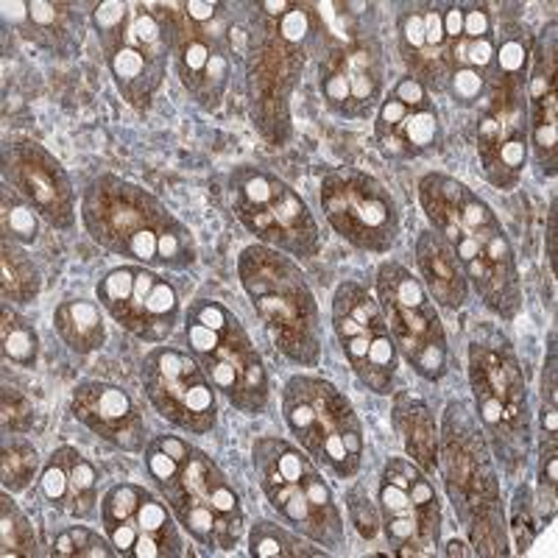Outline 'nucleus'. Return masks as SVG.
<instances>
[{
    "instance_id": "f257e3e1",
    "label": "nucleus",
    "mask_w": 558,
    "mask_h": 558,
    "mask_svg": "<svg viewBox=\"0 0 558 558\" xmlns=\"http://www.w3.org/2000/svg\"><path fill=\"white\" fill-rule=\"evenodd\" d=\"M418 202L430 227L452 246L483 305L502 322L517 318L522 307L517 254L486 198L447 173H427L418 182Z\"/></svg>"
},
{
    "instance_id": "f03ea898",
    "label": "nucleus",
    "mask_w": 558,
    "mask_h": 558,
    "mask_svg": "<svg viewBox=\"0 0 558 558\" xmlns=\"http://www.w3.org/2000/svg\"><path fill=\"white\" fill-rule=\"evenodd\" d=\"M246 26V96L254 129L282 146L291 137V98L322 28L307 3H254Z\"/></svg>"
},
{
    "instance_id": "7ed1b4c3",
    "label": "nucleus",
    "mask_w": 558,
    "mask_h": 558,
    "mask_svg": "<svg viewBox=\"0 0 558 558\" xmlns=\"http://www.w3.org/2000/svg\"><path fill=\"white\" fill-rule=\"evenodd\" d=\"M89 238L137 266L187 271L196 263L193 232L151 191L114 173H101L82 196Z\"/></svg>"
},
{
    "instance_id": "20e7f679",
    "label": "nucleus",
    "mask_w": 558,
    "mask_h": 558,
    "mask_svg": "<svg viewBox=\"0 0 558 558\" xmlns=\"http://www.w3.org/2000/svg\"><path fill=\"white\" fill-rule=\"evenodd\" d=\"M438 472L475 556L500 558L511 553L508 514L502 508L500 472L475 408L447 402L438 427Z\"/></svg>"
},
{
    "instance_id": "39448f33",
    "label": "nucleus",
    "mask_w": 558,
    "mask_h": 558,
    "mask_svg": "<svg viewBox=\"0 0 558 558\" xmlns=\"http://www.w3.org/2000/svg\"><path fill=\"white\" fill-rule=\"evenodd\" d=\"M146 470L179 525L209 550H232L243 536L238 488L207 452L179 436H157L146 445Z\"/></svg>"
},
{
    "instance_id": "423d86ee",
    "label": "nucleus",
    "mask_w": 558,
    "mask_h": 558,
    "mask_svg": "<svg viewBox=\"0 0 558 558\" xmlns=\"http://www.w3.org/2000/svg\"><path fill=\"white\" fill-rule=\"evenodd\" d=\"M527 62L531 39L522 26L497 32V57L483 93L477 118V159L488 184L497 191H514L531 157L527 123Z\"/></svg>"
},
{
    "instance_id": "0eeeda50",
    "label": "nucleus",
    "mask_w": 558,
    "mask_h": 558,
    "mask_svg": "<svg viewBox=\"0 0 558 558\" xmlns=\"http://www.w3.org/2000/svg\"><path fill=\"white\" fill-rule=\"evenodd\" d=\"M470 386L475 416L508 475L527 463L533 447L531 391L514 347L497 327H483L470 341Z\"/></svg>"
},
{
    "instance_id": "6e6552de",
    "label": "nucleus",
    "mask_w": 558,
    "mask_h": 558,
    "mask_svg": "<svg viewBox=\"0 0 558 558\" xmlns=\"http://www.w3.org/2000/svg\"><path fill=\"white\" fill-rule=\"evenodd\" d=\"M238 277L274 347L296 366L316 368L322 361V316L302 268L288 254L254 243L238 257Z\"/></svg>"
},
{
    "instance_id": "1a4fd4ad",
    "label": "nucleus",
    "mask_w": 558,
    "mask_h": 558,
    "mask_svg": "<svg viewBox=\"0 0 558 558\" xmlns=\"http://www.w3.org/2000/svg\"><path fill=\"white\" fill-rule=\"evenodd\" d=\"M93 28L123 101L134 109L151 107L173 57L168 3L104 0L93 9Z\"/></svg>"
},
{
    "instance_id": "9d476101",
    "label": "nucleus",
    "mask_w": 558,
    "mask_h": 558,
    "mask_svg": "<svg viewBox=\"0 0 558 558\" xmlns=\"http://www.w3.org/2000/svg\"><path fill=\"white\" fill-rule=\"evenodd\" d=\"M252 463L268 502L288 525L318 547L343 550L347 533L332 488L302 450L277 436H263L252 445Z\"/></svg>"
},
{
    "instance_id": "9b49d317",
    "label": "nucleus",
    "mask_w": 558,
    "mask_h": 558,
    "mask_svg": "<svg viewBox=\"0 0 558 558\" xmlns=\"http://www.w3.org/2000/svg\"><path fill=\"white\" fill-rule=\"evenodd\" d=\"M184 338L213 388L232 408L257 416L268 405V372L235 313L216 299H198L184 313Z\"/></svg>"
},
{
    "instance_id": "f8f14e48",
    "label": "nucleus",
    "mask_w": 558,
    "mask_h": 558,
    "mask_svg": "<svg viewBox=\"0 0 558 558\" xmlns=\"http://www.w3.org/2000/svg\"><path fill=\"white\" fill-rule=\"evenodd\" d=\"M282 416L302 450L336 477L349 481L361 472L366 438L352 402L332 383L293 375L282 388Z\"/></svg>"
},
{
    "instance_id": "ddd939ff",
    "label": "nucleus",
    "mask_w": 558,
    "mask_h": 558,
    "mask_svg": "<svg viewBox=\"0 0 558 558\" xmlns=\"http://www.w3.org/2000/svg\"><path fill=\"white\" fill-rule=\"evenodd\" d=\"M229 198L235 218L263 246L288 257H316L322 232L311 207L291 184L263 168L243 166L229 173Z\"/></svg>"
},
{
    "instance_id": "4468645a",
    "label": "nucleus",
    "mask_w": 558,
    "mask_h": 558,
    "mask_svg": "<svg viewBox=\"0 0 558 558\" xmlns=\"http://www.w3.org/2000/svg\"><path fill=\"white\" fill-rule=\"evenodd\" d=\"M377 302L397 343V352L405 357L408 366L422 380H441L447 375V332L422 279L413 277L400 263H380Z\"/></svg>"
},
{
    "instance_id": "2eb2a0df",
    "label": "nucleus",
    "mask_w": 558,
    "mask_h": 558,
    "mask_svg": "<svg viewBox=\"0 0 558 558\" xmlns=\"http://www.w3.org/2000/svg\"><path fill=\"white\" fill-rule=\"evenodd\" d=\"M223 3L221 14L196 23L184 14L182 3L168 7L173 34V70L184 93L202 109H218L232 82V57L246 48V28H235Z\"/></svg>"
},
{
    "instance_id": "dca6fc26",
    "label": "nucleus",
    "mask_w": 558,
    "mask_h": 558,
    "mask_svg": "<svg viewBox=\"0 0 558 558\" xmlns=\"http://www.w3.org/2000/svg\"><path fill=\"white\" fill-rule=\"evenodd\" d=\"M380 525L393 556H433L441 542V500L427 472L411 458H388L380 472Z\"/></svg>"
},
{
    "instance_id": "f3484780",
    "label": "nucleus",
    "mask_w": 558,
    "mask_h": 558,
    "mask_svg": "<svg viewBox=\"0 0 558 558\" xmlns=\"http://www.w3.org/2000/svg\"><path fill=\"white\" fill-rule=\"evenodd\" d=\"M322 209L338 235L361 252L386 254L400 241V207L386 184L355 168H336L322 179Z\"/></svg>"
},
{
    "instance_id": "a211bd4d",
    "label": "nucleus",
    "mask_w": 558,
    "mask_h": 558,
    "mask_svg": "<svg viewBox=\"0 0 558 558\" xmlns=\"http://www.w3.org/2000/svg\"><path fill=\"white\" fill-rule=\"evenodd\" d=\"M332 330L357 380L372 393H391L400 352L380 302L366 288L347 279L332 296Z\"/></svg>"
},
{
    "instance_id": "6ab92c4d",
    "label": "nucleus",
    "mask_w": 558,
    "mask_h": 558,
    "mask_svg": "<svg viewBox=\"0 0 558 558\" xmlns=\"http://www.w3.org/2000/svg\"><path fill=\"white\" fill-rule=\"evenodd\" d=\"M322 98L343 121H368L386 96V59L380 39L357 26L332 37L318 68Z\"/></svg>"
},
{
    "instance_id": "aec40b11",
    "label": "nucleus",
    "mask_w": 558,
    "mask_h": 558,
    "mask_svg": "<svg viewBox=\"0 0 558 558\" xmlns=\"http://www.w3.org/2000/svg\"><path fill=\"white\" fill-rule=\"evenodd\" d=\"M143 386L157 413L173 427L204 436L218 422L216 388L191 352L159 347L143 361Z\"/></svg>"
},
{
    "instance_id": "412c9836",
    "label": "nucleus",
    "mask_w": 558,
    "mask_h": 558,
    "mask_svg": "<svg viewBox=\"0 0 558 558\" xmlns=\"http://www.w3.org/2000/svg\"><path fill=\"white\" fill-rule=\"evenodd\" d=\"M162 497L137 483H118L101 500V525L107 539L126 558H177L184 542Z\"/></svg>"
},
{
    "instance_id": "4be33fe9",
    "label": "nucleus",
    "mask_w": 558,
    "mask_h": 558,
    "mask_svg": "<svg viewBox=\"0 0 558 558\" xmlns=\"http://www.w3.org/2000/svg\"><path fill=\"white\" fill-rule=\"evenodd\" d=\"M104 311L123 330L146 343H162L179 324L177 288L146 266H121L101 277L96 288Z\"/></svg>"
},
{
    "instance_id": "5701e85b",
    "label": "nucleus",
    "mask_w": 558,
    "mask_h": 558,
    "mask_svg": "<svg viewBox=\"0 0 558 558\" xmlns=\"http://www.w3.org/2000/svg\"><path fill=\"white\" fill-rule=\"evenodd\" d=\"M441 140L445 126L433 93L405 73L375 112L377 148L391 159H416L436 151Z\"/></svg>"
},
{
    "instance_id": "b1692460",
    "label": "nucleus",
    "mask_w": 558,
    "mask_h": 558,
    "mask_svg": "<svg viewBox=\"0 0 558 558\" xmlns=\"http://www.w3.org/2000/svg\"><path fill=\"white\" fill-rule=\"evenodd\" d=\"M3 182L26 198L53 229L76 223V191L57 157L39 143L20 140L3 148Z\"/></svg>"
},
{
    "instance_id": "393cba45",
    "label": "nucleus",
    "mask_w": 558,
    "mask_h": 558,
    "mask_svg": "<svg viewBox=\"0 0 558 558\" xmlns=\"http://www.w3.org/2000/svg\"><path fill=\"white\" fill-rule=\"evenodd\" d=\"M463 3H408L397 17V43L408 76L430 93H445V62Z\"/></svg>"
},
{
    "instance_id": "a878e982",
    "label": "nucleus",
    "mask_w": 558,
    "mask_h": 558,
    "mask_svg": "<svg viewBox=\"0 0 558 558\" xmlns=\"http://www.w3.org/2000/svg\"><path fill=\"white\" fill-rule=\"evenodd\" d=\"M497 57V28L483 3H463L445 62V96L458 107H472L486 93Z\"/></svg>"
},
{
    "instance_id": "bb28decb",
    "label": "nucleus",
    "mask_w": 558,
    "mask_h": 558,
    "mask_svg": "<svg viewBox=\"0 0 558 558\" xmlns=\"http://www.w3.org/2000/svg\"><path fill=\"white\" fill-rule=\"evenodd\" d=\"M527 123H531V151L542 173L556 177L558 168V37L556 23L531 43L527 62Z\"/></svg>"
},
{
    "instance_id": "cd10ccee",
    "label": "nucleus",
    "mask_w": 558,
    "mask_h": 558,
    "mask_svg": "<svg viewBox=\"0 0 558 558\" xmlns=\"http://www.w3.org/2000/svg\"><path fill=\"white\" fill-rule=\"evenodd\" d=\"M70 411L107 445L123 452L146 450V422L123 388L101 380H82L73 388Z\"/></svg>"
},
{
    "instance_id": "c85d7f7f",
    "label": "nucleus",
    "mask_w": 558,
    "mask_h": 558,
    "mask_svg": "<svg viewBox=\"0 0 558 558\" xmlns=\"http://www.w3.org/2000/svg\"><path fill=\"white\" fill-rule=\"evenodd\" d=\"M98 470L76 447H59L39 472V495L53 511L73 520H93L98 514Z\"/></svg>"
},
{
    "instance_id": "c756f323",
    "label": "nucleus",
    "mask_w": 558,
    "mask_h": 558,
    "mask_svg": "<svg viewBox=\"0 0 558 558\" xmlns=\"http://www.w3.org/2000/svg\"><path fill=\"white\" fill-rule=\"evenodd\" d=\"M3 28H12L23 39L34 43L53 57L70 59L84 43V17L73 3H0Z\"/></svg>"
},
{
    "instance_id": "7c9ffc66",
    "label": "nucleus",
    "mask_w": 558,
    "mask_h": 558,
    "mask_svg": "<svg viewBox=\"0 0 558 558\" xmlns=\"http://www.w3.org/2000/svg\"><path fill=\"white\" fill-rule=\"evenodd\" d=\"M416 266L422 274V286L436 305L458 311L470 299V279L463 274L450 243L436 229H425L416 238Z\"/></svg>"
},
{
    "instance_id": "2f4dec72",
    "label": "nucleus",
    "mask_w": 558,
    "mask_h": 558,
    "mask_svg": "<svg viewBox=\"0 0 558 558\" xmlns=\"http://www.w3.org/2000/svg\"><path fill=\"white\" fill-rule=\"evenodd\" d=\"M391 425L405 447L408 458L418 470L433 475L438 472V427L430 405L411 391L393 393Z\"/></svg>"
},
{
    "instance_id": "473e14b6",
    "label": "nucleus",
    "mask_w": 558,
    "mask_h": 558,
    "mask_svg": "<svg viewBox=\"0 0 558 558\" xmlns=\"http://www.w3.org/2000/svg\"><path fill=\"white\" fill-rule=\"evenodd\" d=\"M53 327H57L59 338L78 355H89L107 341L101 307L89 299H64L53 311Z\"/></svg>"
},
{
    "instance_id": "72a5a7b5",
    "label": "nucleus",
    "mask_w": 558,
    "mask_h": 558,
    "mask_svg": "<svg viewBox=\"0 0 558 558\" xmlns=\"http://www.w3.org/2000/svg\"><path fill=\"white\" fill-rule=\"evenodd\" d=\"M0 291L3 302L12 305H32L43 291V274L37 263L23 252V243L3 238L0 246Z\"/></svg>"
},
{
    "instance_id": "f704fd0d",
    "label": "nucleus",
    "mask_w": 558,
    "mask_h": 558,
    "mask_svg": "<svg viewBox=\"0 0 558 558\" xmlns=\"http://www.w3.org/2000/svg\"><path fill=\"white\" fill-rule=\"evenodd\" d=\"M39 470H43V461H39L37 447L23 433H3V447H0L3 492H12V495L26 492L39 477Z\"/></svg>"
},
{
    "instance_id": "c9c22d12",
    "label": "nucleus",
    "mask_w": 558,
    "mask_h": 558,
    "mask_svg": "<svg viewBox=\"0 0 558 558\" xmlns=\"http://www.w3.org/2000/svg\"><path fill=\"white\" fill-rule=\"evenodd\" d=\"M248 553L254 558H322L327 556L324 547H313L302 539V533H291L274 522H254L248 531Z\"/></svg>"
},
{
    "instance_id": "e433bc0d",
    "label": "nucleus",
    "mask_w": 558,
    "mask_h": 558,
    "mask_svg": "<svg viewBox=\"0 0 558 558\" xmlns=\"http://www.w3.org/2000/svg\"><path fill=\"white\" fill-rule=\"evenodd\" d=\"M0 352H3V361L12 366H37L39 336L34 324L14 311L12 302H3V313H0Z\"/></svg>"
},
{
    "instance_id": "4c0bfd02",
    "label": "nucleus",
    "mask_w": 558,
    "mask_h": 558,
    "mask_svg": "<svg viewBox=\"0 0 558 558\" xmlns=\"http://www.w3.org/2000/svg\"><path fill=\"white\" fill-rule=\"evenodd\" d=\"M0 553L7 558L39 556L34 522L12 500V492H3V497H0Z\"/></svg>"
},
{
    "instance_id": "58836bf2",
    "label": "nucleus",
    "mask_w": 558,
    "mask_h": 558,
    "mask_svg": "<svg viewBox=\"0 0 558 558\" xmlns=\"http://www.w3.org/2000/svg\"><path fill=\"white\" fill-rule=\"evenodd\" d=\"M0 227H3V238L23 243V246L39 238V213L7 182L0 191Z\"/></svg>"
},
{
    "instance_id": "ea45409f",
    "label": "nucleus",
    "mask_w": 558,
    "mask_h": 558,
    "mask_svg": "<svg viewBox=\"0 0 558 558\" xmlns=\"http://www.w3.org/2000/svg\"><path fill=\"white\" fill-rule=\"evenodd\" d=\"M51 556H57V558H112V556H118V550L112 547V542L104 539L101 533H96L93 527L73 525V527H68V531H62L53 536Z\"/></svg>"
},
{
    "instance_id": "a19ab883",
    "label": "nucleus",
    "mask_w": 558,
    "mask_h": 558,
    "mask_svg": "<svg viewBox=\"0 0 558 558\" xmlns=\"http://www.w3.org/2000/svg\"><path fill=\"white\" fill-rule=\"evenodd\" d=\"M347 508L349 517H352V525H355V531L361 533L363 539H377V533H380V508L366 495L363 483H355L347 492Z\"/></svg>"
},
{
    "instance_id": "79ce46f5",
    "label": "nucleus",
    "mask_w": 558,
    "mask_h": 558,
    "mask_svg": "<svg viewBox=\"0 0 558 558\" xmlns=\"http://www.w3.org/2000/svg\"><path fill=\"white\" fill-rule=\"evenodd\" d=\"M0 422H3V433H32L34 430V402L26 393L17 388L3 386V408H0Z\"/></svg>"
},
{
    "instance_id": "37998d69",
    "label": "nucleus",
    "mask_w": 558,
    "mask_h": 558,
    "mask_svg": "<svg viewBox=\"0 0 558 558\" xmlns=\"http://www.w3.org/2000/svg\"><path fill=\"white\" fill-rule=\"evenodd\" d=\"M508 533H514L517 550L525 553L533 545L536 536V525H533V502H531V488L520 486L511 502V520H508Z\"/></svg>"
},
{
    "instance_id": "c03bdc74",
    "label": "nucleus",
    "mask_w": 558,
    "mask_h": 558,
    "mask_svg": "<svg viewBox=\"0 0 558 558\" xmlns=\"http://www.w3.org/2000/svg\"><path fill=\"white\" fill-rule=\"evenodd\" d=\"M447 556H470V550L461 545V542H450V547H447Z\"/></svg>"
}]
</instances>
